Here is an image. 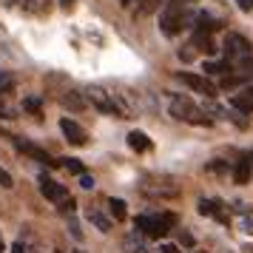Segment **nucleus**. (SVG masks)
Here are the masks:
<instances>
[{"instance_id":"20e7f679","label":"nucleus","mask_w":253,"mask_h":253,"mask_svg":"<svg viewBox=\"0 0 253 253\" xmlns=\"http://www.w3.org/2000/svg\"><path fill=\"white\" fill-rule=\"evenodd\" d=\"M85 97H88V103H91L97 111H103V114H108V117H126L128 114L126 105L120 103L111 91H105L103 85H91V88L85 91Z\"/></svg>"},{"instance_id":"a878e982","label":"nucleus","mask_w":253,"mask_h":253,"mask_svg":"<svg viewBox=\"0 0 253 253\" xmlns=\"http://www.w3.org/2000/svg\"><path fill=\"white\" fill-rule=\"evenodd\" d=\"M160 253H179V248H176V245H168V242H165V245L160 248Z\"/></svg>"},{"instance_id":"1a4fd4ad","label":"nucleus","mask_w":253,"mask_h":253,"mask_svg":"<svg viewBox=\"0 0 253 253\" xmlns=\"http://www.w3.org/2000/svg\"><path fill=\"white\" fill-rule=\"evenodd\" d=\"M202 71H205V77H228V74H233V63H228V60H205L202 63Z\"/></svg>"},{"instance_id":"f8f14e48","label":"nucleus","mask_w":253,"mask_h":253,"mask_svg":"<svg viewBox=\"0 0 253 253\" xmlns=\"http://www.w3.org/2000/svg\"><path fill=\"white\" fill-rule=\"evenodd\" d=\"M199 213L202 216H213L219 222H228V213L222 211V202H216V199H199Z\"/></svg>"},{"instance_id":"c756f323","label":"nucleus","mask_w":253,"mask_h":253,"mask_svg":"<svg viewBox=\"0 0 253 253\" xmlns=\"http://www.w3.org/2000/svg\"><path fill=\"white\" fill-rule=\"evenodd\" d=\"M6 251V245H3V236H0V253Z\"/></svg>"},{"instance_id":"f257e3e1","label":"nucleus","mask_w":253,"mask_h":253,"mask_svg":"<svg viewBox=\"0 0 253 253\" xmlns=\"http://www.w3.org/2000/svg\"><path fill=\"white\" fill-rule=\"evenodd\" d=\"M196 0H168L165 9L160 12V32L165 37H176L182 29L194 26L196 12H194Z\"/></svg>"},{"instance_id":"0eeeda50","label":"nucleus","mask_w":253,"mask_h":253,"mask_svg":"<svg viewBox=\"0 0 253 253\" xmlns=\"http://www.w3.org/2000/svg\"><path fill=\"white\" fill-rule=\"evenodd\" d=\"M60 131H63V137L69 139L71 145H85V142H88L85 128H83L80 123H74L71 117H60Z\"/></svg>"},{"instance_id":"aec40b11","label":"nucleus","mask_w":253,"mask_h":253,"mask_svg":"<svg viewBox=\"0 0 253 253\" xmlns=\"http://www.w3.org/2000/svg\"><path fill=\"white\" fill-rule=\"evenodd\" d=\"M63 165H66L71 173H77V176H83V173H85V168H83L80 160H63Z\"/></svg>"},{"instance_id":"f3484780","label":"nucleus","mask_w":253,"mask_h":253,"mask_svg":"<svg viewBox=\"0 0 253 253\" xmlns=\"http://www.w3.org/2000/svg\"><path fill=\"white\" fill-rule=\"evenodd\" d=\"M160 3H162V0H137V9H134V14H137V17H145V14L157 12V9H160Z\"/></svg>"},{"instance_id":"c85d7f7f","label":"nucleus","mask_w":253,"mask_h":253,"mask_svg":"<svg viewBox=\"0 0 253 253\" xmlns=\"http://www.w3.org/2000/svg\"><path fill=\"white\" fill-rule=\"evenodd\" d=\"M120 3H123V6H131V3H137V0H120Z\"/></svg>"},{"instance_id":"6e6552de","label":"nucleus","mask_w":253,"mask_h":253,"mask_svg":"<svg viewBox=\"0 0 253 253\" xmlns=\"http://www.w3.org/2000/svg\"><path fill=\"white\" fill-rule=\"evenodd\" d=\"M14 148L20 151V154H26V157H32L35 162H43V165H57V162L48 157L46 148H40V145H35V142H29V139H14Z\"/></svg>"},{"instance_id":"bb28decb","label":"nucleus","mask_w":253,"mask_h":253,"mask_svg":"<svg viewBox=\"0 0 253 253\" xmlns=\"http://www.w3.org/2000/svg\"><path fill=\"white\" fill-rule=\"evenodd\" d=\"M236 3H239L242 12H251V9H253V0H236Z\"/></svg>"},{"instance_id":"39448f33","label":"nucleus","mask_w":253,"mask_h":253,"mask_svg":"<svg viewBox=\"0 0 253 253\" xmlns=\"http://www.w3.org/2000/svg\"><path fill=\"white\" fill-rule=\"evenodd\" d=\"M176 80L182 83V85H188L191 91H196V94H205V97H216V83H211L205 77V74H194V71H179L176 74Z\"/></svg>"},{"instance_id":"2f4dec72","label":"nucleus","mask_w":253,"mask_h":253,"mask_svg":"<svg viewBox=\"0 0 253 253\" xmlns=\"http://www.w3.org/2000/svg\"><path fill=\"white\" fill-rule=\"evenodd\" d=\"M6 3H9V6H14V3H17V0H6Z\"/></svg>"},{"instance_id":"2eb2a0df","label":"nucleus","mask_w":253,"mask_h":253,"mask_svg":"<svg viewBox=\"0 0 253 253\" xmlns=\"http://www.w3.org/2000/svg\"><path fill=\"white\" fill-rule=\"evenodd\" d=\"M128 145H131V151L142 154V151L151 148V139H148V134H142V131H131V134H128Z\"/></svg>"},{"instance_id":"dca6fc26","label":"nucleus","mask_w":253,"mask_h":253,"mask_svg":"<svg viewBox=\"0 0 253 253\" xmlns=\"http://www.w3.org/2000/svg\"><path fill=\"white\" fill-rule=\"evenodd\" d=\"M230 105L239 108L242 114H253V100L251 97H245V94H233V97H230Z\"/></svg>"},{"instance_id":"a211bd4d","label":"nucleus","mask_w":253,"mask_h":253,"mask_svg":"<svg viewBox=\"0 0 253 253\" xmlns=\"http://www.w3.org/2000/svg\"><path fill=\"white\" fill-rule=\"evenodd\" d=\"M126 251H128V253H148V248L142 245L139 233H131V236L126 239Z\"/></svg>"},{"instance_id":"4468645a","label":"nucleus","mask_w":253,"mask_h":253,"mask_svg":"<svg viewBox=\"0 0 253 253\" xmlns=\"http://www.w3.org/2000/svg\"><path fill=\"white\" fill-rule=\"evenodd\" d=\"M60 103L66 105L69 111H83L85 108V100H83L80 91H63L60 94Z\"/></svg>"},{"instance_id":"b1692460","label":"nucleus","mask_w":253,"mask_h":253,"mask_svg":"<svg viewBox=\"0 0 253 253\" xmlns=\"http://www.w3.org/2000/svg\"><path fill=\"white\" fill-rule=\"evenodd\" d=\"M80 188H85V191H91V188H94V176H88V173H83V176H80Z\"/></svg>"},{"instance_id":"423d86ee","label":"nucleus","mask_w":253,"mask_h":253,"mask_svg":"<svg viewBox=\"0 0 253 253\" xmlns=\"http://www.w3.org/2000/svg\"><path fill=\"white\" fill-rule=\"evenodd\" d=\"M40 194L46 196L48 202H54V205H63V202H69L71 196H69V188L66 185H60L57 179H51V176H46V173H40Z\"/></svg>"},{"instance_id":"4be33fe9","label":"nucleus","mask_w":253,"mask_h":253,"mask_svg":"<svg viewBox=\"0 0 253 253\" xmlns=\"http://www.w3.org/2000/svg\"><path fill=\"white\" fill-rule=\"evenodd\" d=\"M0 188H6V191L14 188V179L9 176V171H3V168H0Z\"/></svg>"},{"instance_id":"cd10ccee","label":"nucleus","mask_w":253,"mask_h":253,"mask_svg":"<svg viewBox=\"0 0 253 253\" xmlns=\"http://www.w3.org/2000/svg\"><path fill=\"white\" fill-rule=\"evenodd\" d=\"M12 253H29V251H26L23 242H14V245H12Z\"/></svg>"},{"instance_id":"f03ea898","label":"nucleus","mask_w":253,"mask_h":253,"mask_svg":"<svg viewBox=\"0 0 253 253\" xmlns=\"http://www.w3.org/2000/svg\"><path fill=\"white\" fill-rule=\"evenodd\" d=\"M168 114H171L173 120L194 123V126H208V123H211L205 111H202L191 97H185V94H171V97H168Z\"/></svg>"},{"instance_id":"5701e85b","label":"nucleus","mask_w":253,"mask_h":253,"mask_svg":"<svg viewBox=\"0 0 253 253\" xmlns=\"http://www.w3.org/2000/svg\"><path fill=\"white\" fill-rule=\"evenodd\" d=\"M0 88H3V91H9V88H12V77H9L6 71H0Z\"/></svg>"},{"instance_id":"7c9ffc66","label":"nucleus","mask_w":253,"mask_h":253,"mask_svg":"<svg viewBox=\"0 0 253 253\" xmlns=\"http://www.w3.org/2000/svg\"><path fill=\"white\" fill-rule=\"evenodd\" d=\"M60 3H63V6H69V3H74V0H60Z\"/></svg>"},{"instance_id":"9d476101","label":"nucleus","mask_w":253,"mask_h":253,"mask_svg":"<svg viewBox=\"0 0 253 253\" xmlns=\"http://www.w3.org/2000/svg\"><path fill=\"white\" fill-rule=\"evenodd\" d=\"M191 48H199V51H205V54H213V51H216V43H213L211 32L194 29V37H191Z\"/></svg>"},{"instance_id":"412c9836","label":"nucleus","mask_w":253,"mask_h":253,"mask_svg":"<svg viewBox=\"0 0 253 253\" xmlns=\"http://www.w3.org/2000/svg\"><path fill=\"white\" fill-rule=\"evenodd\" d=\"M23 108L26 111H32V114H37V111H40V97H26Z\"/></svg>"},{"instance_id":"9b49d317","label":"nucleus","mask_w":253,"mask_h":253,"mask_svg":"<svg viewBox=\"0 0 253 253\" xmlns=\"http://www.w3.org/2000/svg\"><path fill=\"white\" fill-rule=\"evenodd\" d=\"M251 173H253V162H251V157L245 154V157H239V162L233 165V179H236V185H248L251 182Z\"/></svg>"},{"instance_id":"393cba45","label":"nucleus","mask_w":253,"mask_h":253,"mask_svg":"<svg viewBox=\"0 0 253 253\" xmlns=\"http://www.w3.org/2000/svg\"><path fill=\"white\" fill-rule=\"evenodd\" d=\"M208 171H216V173H222V171H228V165H225L222 160H216V162H211V165H208Z\"/></svg>"},{"instance_id":"7ed1b4c3","label":"nucleus","mask_w":253,"mask_h":253,"mask_svg":"<svg viewBox=\"0 0 253 253\" xmlns=\"http://www.w3.org/2000/svg\"><path fill=\"white\" fill-rule=\"evenodd\" d=\"M173 225H176V216L173 213H157V216L142 213V216L134 219V230H137L139 236H148V239H162Z\"/></svg>"},{"instance_id":"ddd939ff","label":"nucleus","mask_w":253,"mask_h":253,"mask_svg":"<svg viewBox=\"0 0 253 253\" xmlns=\"http://www.w3.org/2000/svg\"><path fill=\"white\" fill-rule=\"evenodd\" d=\"M85 216H88V222H91V225H94L97 230H100V233H108V230L114 228V222L105 216L100 208H88V211H85Z\"/></svg>"},{"instance_id":"6ab92c4d","label":"nucleus","mask_w":253,"mask_h":253,"mask_svg":"<svg viewBox=\"0 0 253 253\" xmlns=\"http://www.w3.org/2000/svg\"><path fill=\"white\" fill-rule=\"evenodd\" d=\"M108 208H111V216H114L117 222L126 219V202H123V199H114V196H111V199H108Z\"/></svg>"},{"instance_id":"473e14b6","label":"nucleus","mask_w":253,"mask_h":253,"mask_svg":"<svg viewBox=\"0 0 253 253\" xmlns=\"http://www.w3.org/2000/svg\"><path fill=\"white\" fill-rule=\"evenodd\" d=\"M69 253H85V251H69Z\"/></svg>"}]
</instances>
